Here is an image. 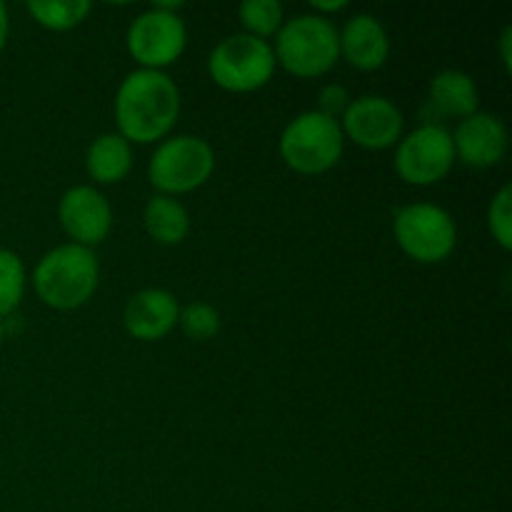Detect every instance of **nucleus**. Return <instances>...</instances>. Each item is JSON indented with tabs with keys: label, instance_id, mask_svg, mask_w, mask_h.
<instances>
[{
	"label": "nucleus",
	"instance_id": "nucleus-1",
	"mask_svg": "<svg viewBox=\"0 0 512 512\" xmlns=\"http://www.w3.org/2000/svg\"><path fill=\"white\" fill-rule=\"evenodd\" d=\"M180 113V90L163 70L138 68L125 75L115 93L118 133L128 143L165 138Z\"/></svg>",
	"mask_w": 512,
	"mask_h": 512
},
{
	"label": "nucleus",
	"instance_id": "nucleus-2",
	"mask_svg": "<svg viewBox=\"0 0 512 512\" xmlns=\"http://www.w3.org/2000/svg\"><path fill=\"white\" fill-rule=\"evenodd\" d=\"M100 280L98 258L90 248L65 243L38 260L33 285L38 298L55 310H73L93 298Z\"/></svg>",
	"mask_w": 512,
	"mask_h": 512
},
{
	"label": "nucleus",
	"instance_id": "nucleus-3",
	"mask_svg": "<svg viewBox=\"0 0 512 512\" xmlns=\"http://www.w3.org/2000/svg\"><path fill=\"white\" fill-rule=\"evenodd\" d=\"M275 35V63L298 78H318L340 58L338 28L325 15H295Z\"/></svg>",
	"mask_w": 512,
	"mask_h": 512
},
{
	"label": "nucleus",
	"instance_id": "nucleus-4",
	"mask_svg": "<svg viewBox=\"0 0 512 512\" xmlns=\"http://www.w3.org/2000/svg\"><path fill=\"white\" fill-rule=\"evenodd\" d=\"M343 143L345 135L340 120L320 110H305L285 125L280 135V155L298 173L318 175L338 163Z\"/></svg>",
	"mask_w": 512,
	"mask_h": 512
},
{
	"label": "nucleus",
	"instance_id": "nucleus-5",
	"mask_svg": "<svg viewBox=\"0 0 512 512\" xmlns=\"http://www.w3.org/2000/svg\"><path fill=\"white\" fill-rule=\"evenodd\" d=\"M208 70L220 88L233 93L258 90L275 73L273 45L248 33L228 35L210 53Z\"/></svg>",
	"mask_w": 512,
	"mask_h": 512
},
{
	"label": "nucleus",
	"instance_id": "nucleus-6",
	"mask_svg": "<svg viewBox=\"0 0 512 512\" xmlns=\"http://www.w3.org/2000/svg\"><path fill=\"white\" fill-rule=\"evenodd\" d=\"M215 153L198 135H175L163 140L150 158V183L160 195H180L200 188L213 175Z\"/></svg>",
	"mask_w": 512,
	"mask_h": 512
},
{
	"label": "nucleus",
	"instance_id": "nucleus-7",
	"mask_svg": "<svg viewBox=\"0 0 512 512\" xmlns=\"http://www.w3.org/2000/svg\"><path fill=\"white\" fill-rule=\"evenodd\" d=\"M393 233L403 253L418 263H440L458 243L453 215L435 203H410L395 213Z\"/></svg>",
	"mask_w": 512,
	"mask_h": 512
},
{
	"label": "nucleus",
	"instance_id": "nucleus-8",
	"mask_svg": "<svg viewBox=\"0 0 512 512\" xmlns=\"http://www.w3.org/2000/svg\"><path fill=\"white\" fill-rule=\"evenodd\" d=\"M175 8H180V3H155L130 23L128 50L143 68L163 70L185 50L188 30Z\"/></svg>",
	"mask_w": 512,
	"mask_h": 512
},
{
	"label": "nucleus",
	"instance_id": "nucleus-9",
	"mask_svg": "<svg viewBox=\"0 0 512 512\" xmlns=\"http://www.w3.org/2000/svg\"><path fill=\"white\" fill-rule=\"evenodd\" d=\"M455 163L453 135L438 123H425L398 140L395 170L410 185H435Z\"/></svg>",
	"mask_w": 512,
	"mask_h": 512
},
{
	"label": "nucleus",
	"instance_id": "nucleus-10",
	"mask_svg": "<svg viewBox=\"0 0 512 512\" xmlns=\"http://www.w3.org/2000/svg\"><path fill=\"white\" fill-rule=\"evenodd\" d=\"M403 113L393 100L383 95H363V98L350 100L340 118L343 135L353 138L360 148L383 150L390 148L403 135Z\"/></svg>",
	"mask_w": 512,
	"mask_h": 512
},
{
	"label": "nucleus",
	"instance_id": "nucleus-11",
	"mask_svg": "<svg viewBox=\"0 0 512 512\" xmlns=\"http://www.w3.org/2000/svg\"><path fill=\"white\" fill-rule=\"evenodd\" d=\"M58 218L73 243L85 245V248L108 238L113 228V208L108 198L93 185H73L65 190L58 203Z\"/></svg>",
	"mask_w": 512,
	"mask_h": 512
},
{
	"label": "nucleus",
	"instance_id": "nucleus-12",
	"mask_svg": "<svg viewBox=\"0 0 512 512\" xmlns=\"http://www.w3.org/2000/svg\"><path fill=\"white\" fill-rule=\"evenodd\" d=\"M453 148L455 160H463L470 168H490L508 153V128L493 113H473L455 128Z\"/></svg>",
	"mask_w": 512,
	"mask_h": 512
},
{
	"label": "nucleus",
	"instance_id": "nucleus-13",
	"mask_svg": "<svg viewBox=\"0 0 512 512\" xmlns=\"http://www.w3.org/2000/svg\"><path fill=\"white\" fill-rule=\"evenodd\" d=\"M180 305L173 293L163 288H145L128 300L123 323L133 338L160 340L178 325Z\"/></svg>",
	"mask_w": 512,
	"mask_h": 512
},
{
	"label": "nucleus",
	"instance_id": "nucleus-14",
	"mask_svg": "<svg viewBox=\"0 0 512 512\" xmlns=\"http://www.w3.org/2000/svg\"><path fill=\"white\" fill-rule=\"evenodd\" d=\"M340 35V55L358 70L383 68L390 55V38L375 15L358 13L345 23Z\"/></svg>",
	"mask_w": 512,
	"mask_h": 512
},
{
	"label": "nucleus",
	"instance_id": "nucleus-15",
	"mask_svg": "<svg viewBox=\"0 0 512 512\" xmlns=\"http://www.w3.org/2000/svg\"><path fill=\"white\" fill-rule=\"evenodd\" d=\"M133 168V148L120 133H103L85 153V170L98 183H118Z\"/></svg>",
	"mask_w": 512,
	"mask_h": 512
},
{
	"label": "nucleus",
	"instance_id": "nucleus-16",
	"mask_svg": "<svg viewBox=\"0 0 512 512\" xmlns=\"http://www.w3.org/2000/svg\"><path fill=\"white\" fill-rule=\"evenodd\" d=\"M430 103L443 115H468L478 113V85L463 70H440L430 80Z\"/></svg>",
	"mask_w": 512,
	"mask_h": 512
},
{
	"label": "nucleus",
	"instance_id": "nucleus-17",
	"mask_svg": "<svg viewBox=\"0 0 512 512\" xmlns=\"http://www.w3.org/2000/svg\"><path fill=\"white\" fill-rule=\"evenodd\" d=\"M143 223L150 238L160 245H178L190 233L188 210L170 195H153L145 203Z\"/></svg>",
	"mask_w": 512,
	"mask_h": 512
},
{
	"label": "nucleus",
	"instance_id": "nucleus-18",
	"mask_svg": "<svg viewBox=\"0 0 512 512\" xmlns=\"http://www.w3.org/2000/svg\"><path fill=\"white\" fill-rule=\"evenodd\" d=\"M93 5L88 0H30L28 13L43 28L68 30L83 23Z\"/></svg>",
	"mask_w": 512,
	"mask_h": 512
},
{
	"label": "nucleus",
	"instance_id": "nucleus-19",
	"mask_svg": "<svg viewBox=\"0 0 512 512\" xmlns=\"http://www.w3.org/2000/svg\"><path fill=\"white\" fill-rule=\"evenodd\" d=\"M25 295V265L18 253L0 248V318L18 310Z\"/></svg>",
	"mask_w": 512,
	"mask_h": 512
},
{
	"label": "nucleus",
	"instance_id": "nucleus-20",
	"mask_svg": "<svg viewBox=\"0 0 512 512\" xmlns=\"http://www.w3.org/2000/svg\"><path fill=\"white\" fill-rule=\"evenodd\" d=\"M238 15L245 33L263 40L278 33L283 25V5L278 0H245L238 8Z\"/></svg>",
	"mask_w": 512,
	"mask_h": 512
},
{
	"label": "nucleus",
	"instance_id": "nucleus-21",
	"mask_svg": "<svg viewBox=\"0 0 512 512\" xmlns=\"http://www.w3.org/2000/svg\"><path fill=\"white\" fill-rule=\"evenodd\" d=\"M178 325L190 340H213L220 333V313L208 303H190L180 308Z\"/></svg>",
	"mask_w": 512,
	"mask_h": 512
},
{
	"label": "nucleus",
	"instance_id": "nucleus-22",
	"mask_svg": "<svg viewBox=\"0 0 512 512\" xmlns=\"http://www.w3.org/2000/svg\"><path fill=\"white\" fill-rule=\"evenodd\" d=\"M510 200H512V188L510 185H503L498 190V195L490 203V230H493L495 240L503 245L505 250L512 248V210H510Z\"/></svg>",
	"mask_w": 512,
	"mask_h": 512
},
{
	"label": "nucleus",
	"instance_id": "nucleus-23",
	"mask_svg": "<svg viewBox=\"0 0 512 512\" xmlns=\"http://www.w3.org/2000/svg\"><path fill=\"white\" fill-rule=\"evenodd\" d=\"M320 113L330 115V118L338 120V115L345 113V108L350 105V95L343 85L338 83H330L320 90Z\"/></svg>",
	"mask_w": 512,
	"mask_h": 512
},
{
	"label": "nucleus",
	"instance_id": "nucleus-24",
	"mask_svg": "<svg viewBox=\"0 0 512 512\" xmlns=\"http://www.w3.org/2000/svg\"><path fill=\"white\" fill-rule=\"evenodd\" d=\"M510 45H512V25H505L503 35H500V55H503V65L505 70L512 68V53H510Z\"/></svg>",
	"mask_w": 512,
	"mask_h": 512
},
{
	"label": "nucleus",
	"instance_id": "nucleus-25",
	"mask_svg": "<svg viewBox=\"0 0 512 512\" xmlns=\"http://www.w3.org/2000/svg\"><path fill=\"white\" fill-rule=\"evenodd\" d=\"M310 8L318 10V13H315V15H320V13H338V10L348 8V3H345V0H333V3H323V0H313V3H310Z\"/></svg>",
	"mask_w": 512,
	"mask_h": 512
},
{
	"label": "nucleus",
	"instance_id": "nucleus-26",
	"mask_svg": "<svg viewBox=\"0 0 512 512\" xmlns=\"http://www.w3.org/2000/svg\"><path fill=\"white\" fill-rule=\"evenodd\" d=\"M8 33H10V20H8V8L0 3V50L5 48L8 43Z\"/></svg>",
	"mask_w": 512,
	"mask_h": 512
},
{
	"label": "nucleus",
	"instance_id": "nucleus-27",
	"mask_svg": "<svg viewBox=\"0 0 512 512\" xmlns=\"http://www.w3.org/2000/svg\"><path fill=\"white\" fill-rule=\"evenodd\" d=\"M3 338H5V325L3 320H0V345H3Z\"/></svg>",
	"mask_w": 512,
	"mask_h": 512
}]
</instances>
